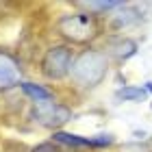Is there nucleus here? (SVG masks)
<instances>
[{
	"mask_svg": "<svg viewBox=\"0 0 152 152\" xmlns=\"http://www.w3.org/2000/svg\"><path fill=\"white\" fill-rule=\"evenodd\" d=\"M109 72V59L102 50H96V48H89V50H83L78 57L74 59L72 63V80L83 89H91L98 87L102 80L107 78Z\"/></svg>",
	"mask_w": 152,
	"mask_h": 152,
	"instance_id": "1",
	"label": "nucleus"
},
{
	"mask_svg": "<svg viewBox=\"0 0 152 152\" xmlns=\"http://www.w3.org/2000/svg\"><path fill=\"white\" fill-rule=\"evenodd\" d=\"M57 28L72 44H85L96 35V20L91 13H65L59 18Z\"/></svg>",
	"mask_w": 152,
	"mask_h": 152,
	"instance_id": "2",
	"label": "nucleus"
},
{
	"mask_svg": "<svg viewBox=\"0 0 152 152\" xmlns=\"http://www.w3.org/2000/svg\"><path fill=\"white\" fill-rule=\"evenodd\" d=\"M74 50L70 46H52L41 57V74L50 80H61L72 72Z\"/></svg>",
	"mask_w": 152,
	"mask_h": 152,
	"instance_id": "3",
	"label": "nucleus"
},
{
	"mask_svg": "<svg viewBox=\"0 0 152 152\" xmlns=\"http://www.w3.org/2000/svg\"><path fill=\"white\" fill-rule=\"evenodd\" d=\"M33 120L44 128H59L72 120V111L59 102H37L33 107Z\"/></svg>",
	"mask_w": 152,
	"mask_h": 152,
	"instance_id": "4",
	"label": "nucleus"
},
{
	"mask_svg": "<svg viewBox=\"0 0 152 152\" xmlns=\"http://www.w3.org/2000/svg\"><path fill=\"white\" fill-rule=\"evenodd\" d=\"M22 83V70H20V63L11 57L9 52L0 50V91H7V89L15 87Z\"/></svg>",
	"mask_w": 152,
	"mask_h": 152,
	"instance_id": "5",
	"label": "nucleus"
},
{
	"mask_svg": "<svg viewBox=\"0 0 152 152\" xmlns=\"http://www.w3.org/2000/svg\"><path fill=\"white\" fill-rule=\"evenodd\" d=\"M20 87H22V91L28 96L35 104H37V102H50L54 98L50 89H46L41 85H35V83H28V80H22V83H20Z\"/></svg>",
	"mask_w": 152,
	"mask_h": 152,
	"instance_id": "6",
	"label": "nucleus"
},
{
	"mask_svg": "<svg viewBox=\"0 0 152 152\" xmlns=\"http://www.w3.org/2000/svg\"><path fill=\"white\" fill-rule=\"evenodd\" d=\"M52 141L54 143H65V146H74V148H87V146H91V137H83V135H74V133H63V130H54V133H52Z\"/></svg>",
	"mask_w": 152,
	"mask_h": 152,
	"instance_id": "7",
	"label": "nucleus"
},
{
	"mask_svg": "<svg viewBox=\"0 0 152 152\" xmlns=\"http://www.w3.org/2000/svg\"><path fill=\"white\" fill-rule=\"evenodd\" d=\"M111 52L115 54L117 59H130L133 54L137 52V41H133V39H120V41H115V44L111 46Z\"/></svg>",
	"mask_w": 152,
	"mask_h": 152,
	"instance_id": "8",
	"label": "nucleus"
},
{
	"mask_svg": "<svg viewBox=\"0 0 152 152\" xmlns=\"http://www.w3.org/2000/svg\"><path fill=\"white\" fill-rule=\"evenodd\" d=\"M117 98L124 100V102L143 100V98H146V89H143V87H135V85H124L122 89H117Z\"/></svg>",
	"mask_w": 152,
	"mask_h": 152,
	"instance_id": "9",
	"label": "nucleus"
},
{
	"mask_svg": "<svg viewBox=\"0 0 152 152\" xmlns=\"http://www.w3.org/2000/svg\"><path fill=\"white\" fill-rule=\"evenodd\" d=\"M80 7H85V9H89V13L96 11H109V9H122V7H126L124 2H113V0H102V2H80Z\"/></svg>",
	"mask_w": 152,
	"mask_h": 152,
	"instance_id": "10",
	"label": "nucleus"
},
{
	"mask_svg": "<svg viewBox=\"0 0 152 152\" xmlns=\"http://www.w3.org/2000/svg\"><path fill=\"white\" fill-rule=\"evenodd\" d=\"M33 152H61V150L54 146V141H46V143L35 146V148H33Z\"/></svg>",
	"mask_w": 152,
	"mask_h": 152,
	"instance_id": "11",
	"label": "nucleus"
},
{
	"mask_svg": "<svg viewBox=\"0 0 152 152\" xmlns=\"http://www.w3.org/2000/svg\"><path fill=\"white\" fill-rule=\"evenodd\" d=\"M150 107H152V104H150Z\"/></svg>",
	"mask_w": 152,
	"mask_h": 152,
	"instance_id": "12",
	"label": "nucleus"
}]
</instances>
